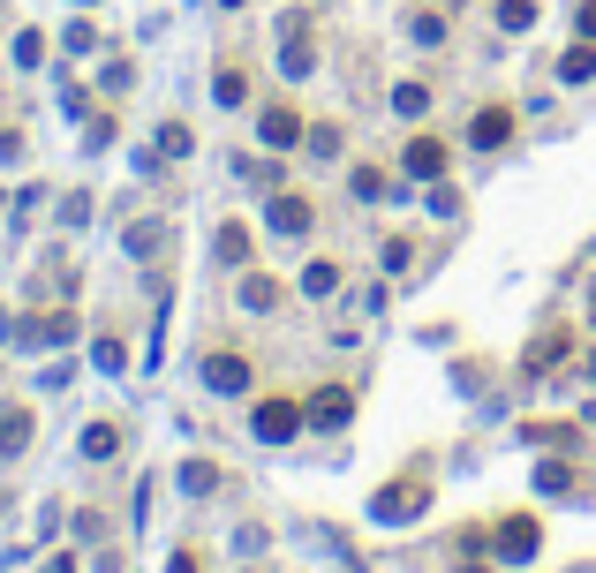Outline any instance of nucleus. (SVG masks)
<instances>
[{"label": "nucleus", "instance_id": "f257e3e1", "mask_svg": "<svg viewBox=\"0 0 596 573\" xmlns=\"http://www.w3.org/2000/svg\"><path fill=\"white\" fill-rule=\"evenodd\" d=\"M431 491H439V468H431V453H416L401 475H385V483L370 491V521H385V529H408V521L431 506Z\"/></svg>", "mask_w": 596, "mask_h": 573}, {"label": "nucleus", "instance_id": "f03ea898", "mask_svg": "<svg viewBox=\"0 0 596 573\" xmlns=\"http://www.w3.org/2000/svg\"><path fill=\"white\" fill-rule=\"evenodd\" d=\"M76 332H84L76 302H38L30 317H15V347H76Z\"/></svg>", "mask_w": 596, "mask_h": 573}, {"label": "nucleus", "instance_id": "7ed1b4c3", "mask_svg": "<svg viewBox=\"0 0 596 573\" xmlns=\"http://www.w3.org/2000/svg\"><path fill=\"white\" fill-rule=\"evenodd\" d=\"M280 68H288V84H302V76L317 68V30H309V15H302V8L280 15Z\"/></svg>", "mask_w": 596, "mask_h": 573}, {"label": "nucleus", "instance_id": "20e7f679", "mask_svg": "<svg viewBox=\"0 0 596 573\" xmlns=\"http://www.w3.org/2000/svg\"><path fill=\"white\" fill-rule=\"evenodd\" d=\"M491 551H498L506 566H529V559L544 551V521H536V513H506L498 536H491Z\"/></svg>", "mask_w": 596, "mask_h": 573}, {"label": "nucleus", "instance_id": "39448f33", "mask_svg": "<svg viewBox=\"0 0 596 573\" xmlns=\"http://www.w3.org/2000/svg\"><path fill=\"white\" fill-rule=\"evenodd\" d=\"M567 355H574V332H567V324H544V332L521 347V378H544V370H559Z\"/></svg>", "mask_w": 596, "mask_h": 573}, {"label": "nucleus", "instance_id": "423d86ee", "mask_svg": "<svg viewBox=\"0 0 596 573\" xmlns=\"http://www.w3.org/2000/svg\"><path fill=\"white\" fill-rule=\"evenodd\" d=\"M250 423H257V437H265V445H288V437H295L309 416H302V400L272 393V400H257V416H250Z\"/></svg>", "mask_w": 596, "mask_h": 573}, {"label": "nucleus", "instance_id": "0eeeda50", "mask_svg": "<svg viewBox=\"0 0 596 573\" xmlns=\"http://www.w3.org/2000/svg\"><path fill=\"white\" fill-rule=\"evenodd\" d=\"M204 385H212V393H227V400H242V393H250V355H234V347L204 355Z\"/></svg>", "mask_w": 596, "mask_h": 573}, {"label": "nucleus", "instance_id": "6e6552de", "mask_svg": "<svg viewBox=\"0 0 596 573\" xmlns=\"http://www.w3.org/2000/svg\"><path fill=\"white\" fill-rule=\"evenodd\" d=\"M257 137L272 143V151H302V137H309V122H302L295 106H265V114H257Z\"/></svg>", "mask_w": 596, "mask_h": 573}, {"label": "nucleus", "instance_id": "1a4fd4ad", "mask_svg": "<svg viewBox=\"0 0 596 573\" xmlns=\"http://www.w3.org/2000/svg\"><path fill=\"white\" fill-rule=\"evenodd\" d=\"M468 143H475V151H506V143H513V106H475Z\"/></svg>", "mask_w": 596, "mask_h": 573}, {"label": "nucleus", "instance_id": "9d476101", "mask_svg": "<svg viewBox=\"0 0 596 573\" xmlns=\"http://www.w3.org/2000/svg\"><path fill=\"white\" fill-rule=\"evenodd\" d=\"M302 416H309L317 430H340L347 416H355V393H347V385H325V393H309V400H302Z\"/></svg>", "mask_w": 596, "mask_h": 573}, {"label": "nucleus", "instance_id": "9b49d317", "mask_svg": "<svg viewBox=\"0 0 596 573\" xmlns=\"http://www.w3.org/2000/svg\"><path fill=\"white\" fill-rule=\"evenodd\" d=\"M212 257H219L227 272H250V265H257V250H250V227H242V219H227V227L212 234Z\"/></svg>", "mask_w": 596, "mask_h": 573}, {"label": "nucleus", "instance_id": "f8f14e48", "mask_svg": "<svg viewBox=\"0 0 596 573\" xmlns=\"http://www.w3.org/2000/svg\"><path fill=\"white\" fill-rule=\"evenodd\" d=\"M401 166H408L416 181H439V174H446V143H439V137H408Z\"/></svg>", "mask_w": 596, "mask_h": 573}, {"label": "nucleus", "instance_id": "ddd939ff", "mask_svg": "<svg viewBox=\"0 0 596 573\" xmlns=\"http://www.w3.org/2000/svg\"><path fill=\"white\" fill-rule=\"evenodd\" d=\"M30 445V408L23 400H0V460H15Z\"/></svg>", "mask_w": 596, "mask_h": 573}, {"label": "nucleus", "instance_id": "4468645a", "mask_svg": "<svg viewBox=\"0 0 596 573\" xmlns=\"http://www.w3.org/2000/svg\"><path fill=\"white\" fill-rule=\"evenodd\" d=\"M309 219H317V204H309V196H295V189H280V196H272V227H280V234H309Z\"/></svg>", "mask_w": 596, "mask_h": 573}, {"label": "nucleus", "instance_id": "2eb2a0df", "mask_svg": "<svg viewBox=\"0 0 596 573\" xmlns=\"http://www.w3.org/2000/svg\"><path fill=\"white\" fill-rule=\"evenodd\" d=\"M30 294H38V302H61V294H76V265H68V257H46V272L30 280Z\"/></svg>", "mask_w": 596, "mask_h": 573}, {"label": "nucleus", "instance_id": "dca6fc26", "mask_svg": "<svg viewBox=\"0 0 596 573\" xmlns=\"http://www.w3.org/2000/svg\"><path fill=\"white\" fill-rule=\"evenodd\" d=\"M91 362H99L106 378H122V370H129V332H114V324H106V332L91 340Z\"/></svg>", "mask_w": 596, "mask_h": 573}, {"label": "nucleus", "instance_id": "f3484780", "mask_svg": "<svg viewBox=\"0 0 596 573\" xmlns=\"http://www.w3.org/2000/svg\"><path fill=\"white\" fill-rule=\"evenodd\" d=\"M529 445H544V453H574L582 445V423H521Z\"/></svg>", "mask_w": 596, "mask_h": 573}, {"label": "nucleus", "instance_id": "a211bd4d", "mask_svg": "<svg viewBox=\"0 0 596 573\" xmlns=\"http://www.w3.org/2000/svg\"><path fill=\"white\" fill-rule=\"evenodd\" d=\"M122 242H129V257H158V250L174 242V227H166V219H137V227H129Z\"/></svg>", "mask_w": 596, "mask_h": 573}, {"label": "nucleus", "instance_id": "6ab92c4d", "mask_svg": "<svg viewBox=\"0 0 596 573\" xmlns=\"http://www.w3.org/2000/svg\"><path fill=\"white\" fill-rule=\"evenodd\" d=\"M536 491H544V498H567V491H574V460H567V453L536 460Z\"/></svg>", "mask_w": 596, "mask_h": 573}, {"label": "nucleus", "instance_id": "aec40b11", "mask_svg": "<svg viewBox=\"0 0 596 573\" xmlns=\"http://www.w3.org/2000/svg\"><path fill=\"white\" fill-rule=\"evenodd\" d=\"M242 302H250V309H280V302H288V286L272 280V272H242Z\"/></svg>", "mask_w": 596, "mask_h": 573}, {"label": "nucleus", "instance_id": "412c9836", "mask_svg": "<svg viewBox=\"0 0 596 573\" xmlns=\"http://www.w3.org/2000/svg\"><path fill=\"white\" fill-rule=\"evenodd\" d=\"M431 99H439V84H401V91H393V114H401V122H423Z\"/></svg>", "mask_w": 596, "mask_h": 573}, {"label": "nucleus", "instance_id": "4be33fe9", "mask_svg": "<svg viewBox=\"0 0 596 573\" xmlns=\"http://www.w3.org/2000/svg\"><path fill=\"white\" fill-rule=\"evenodd\" d=\"M114 453H122V423H114V416L84 430V460H114Z\"/></svg>", "mask_w": 596, "mask_h": 573}, {"label": "nucleus", "instance_id": "5701e85b", "mask_svg": "<svg viewBox=\"0 0 596 573\" xmlns=\"http://www.w3.org/2000/svg\"><path fill=\"white\" fill-rule=\"evenodd\" d=\"M212 99H219V106H242V99H250V76H242L234 61H219V76H212Z\"/></svg>", "mask_w": 596, "mask_h": 573}, {"label": "nucleus", "instance_id": "b1692460", "mask_svg": "<svg viewBox=\"0 0 596 573\" xmlns=\"http://www.w3.org/2000/svg\"><path fill=\"white\" fill-rule=\"evenodd\" d=\"M332 286H340V265H332V257H309V265H302V294H309V302L332 294Z\"/></svg>", "mask_w": 596, "mask_h": 573}, {"label": "nucleus", "instance_id": "393cba45", "mask_svg": "<svg viewBox=\"0 0 596 573\" xmlns=\"http://www.w3.org/2000/svg\"><path fill=\"white\" fill-rule=\"evenodd\" d=\"M302 151H309V158H340V122H309Z\"/></svg>", "mask_w": 596, "mask_h": 573}, {"label": "nucleus", "instance_id": "a878e982", "mask_svg": "<svg viewBox=\"0 0 596 573\" xmlns=\"http://www.w3.org/2000/svg\"><path fill=\"white\" fill-rule=\"evenodd\" d=\"M559 76H567V84H589V76H596V38H582V46L559 61Z\"/></svg>", "mask_w": 596, "mask_h": 573}, {"label": "nucleus", "instance_id": "bb28decb", "mask_svg": "<svg viewBox=\"0 0 596 573\" xmlns=\"http://www.w3.org/2000/svg\"><path fill=\"white\" fill-rule=\"evenodd\" d=\"M347 189H355L363 204H378V196H385L393 181H385V166H355V174H347Z\"/></svg>", "mask_w": 596, "mask_h": 573}, {"label": "nucleus", "instance_id": "cd10ccee", "mask_svg": "<svg viewBox=\"0 0 596 573\" xmlns=\"http://www.w3.org/2000/svg\"><path fill=\"white\" fill-rule=\"evenodd\" d=\"M181 491H196V498L219 491V468H212V460H181Z\"/></svg>", "mask_w": 596, "mask_h": 573}, {"label": "nucleus", "instance_id": "c85d7f7f", "mask_svg": "<svg viewBox=\"0 0 596 573\" xmlns=\"http://www.w3.org/2000/svg\"><path fill=\"white\" fill-rule=\"evenodd\" d=\"M536 23V0H498V30H529Z\"/></svg>", "mask_w": 596, "mask_h": 573}, {"label": "nucleus", "instance_id": "c756f323", "mask_svg": "<svg viewBox=\"0 0 596 573\" xmlns=\"http://www.w3.org/2000/svg\"><path fill=\"white\" fill-rule=\"evenodd\" d=\"M61 46H68V53H99V30H91V23H68Z\"/></svg>", "mask_w": 596, "mask_h": 573}, {"label": "nucleus", "instance_id": "7c9ffc66", "mask_svg": "<svg viewBox=\"0 0 596 573\" xmlns=\"http://www.w3.org/2000/svg\"><path fill=\"white\" fill-rule=\"evenodd\" d=\"M38 61H46V38L23 30V38H15V68H38Z\"/></svg>", "mask_w": 596, "mask_h": 573}, {"label": "nucleus", "instance_id": "2f4dec72", "mask_svg": "<svg viewBox=\"0 0 596 573\" xmlns=\"http://www.w3.org/2000/svg\"><path fill=\"white\" fill-rule=\"evenodd\" d=\"M99 84H106V91H114V99H122V91H129V84H137V61H106V76H99Z\"/></svg>", "mask_w": 596, "mask_h": 573}, {"label": "nucleus", "instance_id": "473e14b6", "mask_svg": "<svg viewBox=\"0 0 596 573\" xmlns=\"http://www.w3.org/2000/svg\"><path fill=\"white\" fill-rule=\"evenodd\" d=\"M61 114H68V122H91V91L68 84V91H61Z\"/></svg>", "mask_w": 596, "mask_h": 573}, {"label": "nucleus", "instance_id": "72a5a7b5", "mask_svg": "<svg viewBox=\"0 0 596 573\" xmlns=\"http://www.w3.org/2000/svg\"><path fill=\"white\" fill-rule=\"evenodd\" d=\"M408 30H416V38H423V46H439V38H446V23H439V15H431V8H416V23H408Z\"/></svg>", "mask_w": 596, "mask_h": 573}, {"label": "nucleus", "instance_id": "f704fd0d", "mask_svg": "<svg viewBox=\"0 0 596 573\" xmlns=\"http://www.w3.org/2000/svg\"><path fill=\"white\" fill-rule=\"evenodd\" d=\"M158 151H166V158H181V151H189V129H181V122H166V129H158Z\"/></svg>", "mask_w": 596, "mask_h": 573}, {"label": "nucleus", "instance_id": "c9c22d12", "mask_svg": "<svg viewBox=\"0 0 596 573\" xmlns=\"http://www.w3.org/2000/svg\"><path fill=\"white\" fill-rule=\"evenodd\" d=\"M431 212H439V219H460V189L439 181V189H431Z\"/></svg>", "mask_w": 596, "mask_h": 573}, {"label": "nucleus", "instance_id": "e433bc0d", "mask_svg": "<svg viewBox=\"0 0 596 573\" xmlns=\"http://www.w3.org/2000/svg\"><path fill=\"white\" fill-rule=\"evenodd\" d=\"M84 219H91V196H84V189H76V196H68V204H61V227H84Z\"/></svg>", "mask_w": 596, "mask_h": 573}, {"label": "nucleus", "instance_id": "4c0bfd02", "mask_svg": "<svg viewBox=\"0 0 596 573\" xmlns=\"http://www.w3.org/2000/svg\"><path fill=\"white\" fill-rule=\"evenodd\" d=\"M408 257H416V250H408V234H393V242H385V272H408Z\"/></svg>", "mask_w": 596, "mask_h": 573}, {"label": "nucleus", "instance_id": "58836bf2", "mask_svg": "<svg viewBox=\"0 0 596 573\" xmlns=\"http://www.w3.org/2000/svg\"><path fill=\"white\" fill-rule=\"evenodd\" d=\"M166 573H204V559H196V551L181 544V551H174V566H166Z\"/></svg>", "mask_w": 596, "mask_h": 573}, {"label": "nucleus", "instance_id": "ea45409f", "mask_svg": "<svg viewBox=\"0 0 596 573\" xmlns=\"http://www.w3.org/2000/svg\"><path fill=\"white\" fill-rule=\"evenodd\" d=\"M0 158H23V137L15 129H0Z\"/></svg>", "mask_w": 596, "mask_h": 573}, {"label": "nucleus", "instance_id": "a19ab883", "mask_svg": "<svg viewBox=\"0 0 596 573\" xmlns=\"http://www.w3.org/2000/svg\"><path fill=\"white\" fill-rule=\"evenodd\" d=\"M46 573H76V551H53V559H46Z\"/></svg>", "mask_w": 596, "mask_h": 573}, {"label": "nucleus", "instance_id": "79ce46f5", "mask_svg": "<svg viewBox=\"0 0 596 573\" xmlns=\"http://www.w3.org/2000/svg\"><path fill=\"white\" fill-rule=\"evenodd\" d=\"M582 38H596V0H582Z\"/></svg>", "mask_w": 596, "mask_h": 573}, {"label": "nucleus", "instance_id": "37998d69", "mask_svg": "<svg viewBox=\"0 0 596 573\" xmlns=\"http://www.w3.org/2000/svg\"><path fill=\"white\" fill-rule=\"evenodd\" d=\"M0 340H15V332H8V309H0Z\"/></svg>", "mask_w": 596, "mask_h": 573}, {"label": "nucleus", "instance_id": "c03bdc74", "mask_svg": "<svg viewBox=\"0 0 596 573\" xmlns=\"http://www.w3.org/2000/svg\"><path fill=\"white\" fill-rule=\"evenodd\" d=\"M460 573H491V566H460Z\"/></svg>", "mask_w": 596, "mask_h": 573}, {"label": "nucleus", "instance_id": "a18cd8bd", "mask_svg": "<svg viewBox=\"0 0 596 573\" xmlns=\"http://www.w3.org/2000/svg\"><path fill=\"white\" fill-rule=\"evenodd\" d=\"M589 317H596V286H589Z\"/></svg>", "mask_w": 596, "mask_h": 573}, {"label": "nucleus", "instance_id": "49530a36", "mask_svg": "<svg viewBox=\"0 0 596 573\" xmlns=\"http://www.w3.org/2000/svg\"><path fill=\"white\" fill-rule=\"evenodd\" d=\"M589 385H596V362H589Z\"/></svg>", "mask_w": 596, "mask_h": 573}, {"label": "nucleus", "instance_id": "de8ad7c7", "mask_svg": "<svg viewBox=\"0 0 596 573\" xmlns=\"http://www.w3.org/2000/svg\"><path fill=\"white\" fill-rule=\"evenodd\" d=\"M227 8H242V0H227Z\"/></svg>", "mask_w": 596, "mask_h": 573}, {"label": "nucleus", "instance_id": "09e8293b", "mask_svg": "<svg viewBox=\"0 0 596 573\" xmlns=\"http://www.w3.org/2000/svg\"><path fill=\"white\" fill-rule=\"evenodd\" d=\"M0 204H8V196H0Z\"/></svg>", "mask_w": 596, "mask_h": 573}]
</instances>
